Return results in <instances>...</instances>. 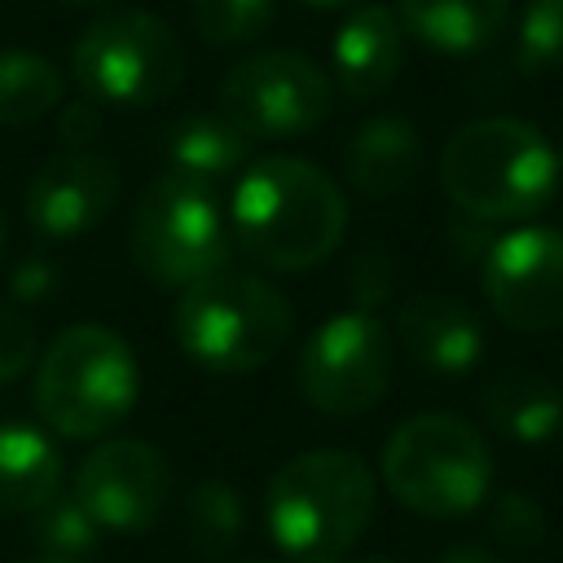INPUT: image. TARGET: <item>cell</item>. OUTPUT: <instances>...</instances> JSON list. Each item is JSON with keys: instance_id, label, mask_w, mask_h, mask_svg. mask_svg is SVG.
Instances as JSON below:
<instances>
[{"instance_id": "1", "label": "cell", "mask_w": 563, "mask_h": 563, "mask_svg": "<svg viewBox=\"0 0 563 563\" xmlns=\"http://www.w3.org/2000/svg\"><path fill=\"white\" fill-rule=\"evenodd\" d=\"M229 224L233 242L255 264L277 273H308L343 242L347 198L339 180L317 163L268 154L238 176Z\"/></svg>"}, {"instance_id": "2", "label": "cell", "mask_w": 563, "mask_h": 563, "mask_svg": "<svg viewBox=\"0 0 563 563\" xmlns=\"http://www.w3.org/2000/svg\"><path fill=\"white\" fill-rule=\"evenodd\" d=\"M374 501V475L356 453L308 449L268 479L264 519L286 563H343L369 528Z\"/></svg>"}, {"instance_id": "3", "label": "cell", "mask_w": 563, "mask_h": 563, "mask_svg": "<svg viewBox=\"0 0 563 563\" xmlns=\"http://www.w3.org/2000/svg\"><path fill=\"white\" fill-rule=\"evenodd\" d=\"M559 176V150L510 114L462 123L440 154V185L471 220H528L545 211Z\"/></svg>"}, {"instance_id": "4", "label": "cell", "mask_w": 563, "mask_h": 563, "mask_svg": "<svg viewBox=\"0 0 563 563\" xmlns=\"http://www.w3.org/2000/svg\"><path fill=\"white\" fill-rule=\"evenodd\" d=\"M290 299L255 277L220 268L180 290L172 308V334L180 352L216 374H246L268 365L290 339Z\"/></svg>"}, {"instance_id": "5", "label": "cell", "mask_w": 563, "mask_h": 563, "mask_svg": "<svg viewBox=\"0 0 563 563\" xmlns=\"http://www.w3.org/2000/svg\"><path fill=\"white\" fill-rule=\"evenodd\" d=\"M141 396L132 347L106 325L62 330L35 365V409L70 440H97L119 427Z\"/></svg>"}, {"instance_id": "6", "label": "cell", "mask_w": 563, "mask_h": 563, "mask_svg": "<svg viewBox=\"0 0 563 563\" xmlns=\"http://www.w3.org/2000/svg\"><path fill=\"white\" fill-rule=\"evenodd\" d=\"M383 479L400 506L431 519H457L488 497L493 453L466 418L413 413L383 444Z\"/></svg>"}, {"instance_id": "7", "label": "cell", "mask_w": 563, "mask_h": 563, "mask_svg": "<svg viewBox=\"0 0 563 563\" xmlns=\"http://www.w3.org/2000/svg\"><path fill=\"white\" fill-rule=\"evenodd\" d=\"M128 251L150 282L180 290L229 268L233 238L216 202V185L176 172L150 180L128 224Z\"/></svg>"}, {"instance_id": "8", "label": "cell", "mask_w": 563, "mask_h": 563, "mask_svg": "<svg viewBox=\"0 0 563 563\" xmlns=\"http://www.w3.org/2000/svg\"><path fill=\"white\" fill-rule=\"evenodd\" d=\"M75 84L88 101L106 106H158L185 79V48L176 31L145 9H119L97 18L70 53Z\"/></svg>"}, {"instance_id": "9", "label": "cell", "mask_w": 563, "mask_h": 563, "mask_svg": "<svg viewBox=\"0 0 563 563\" xmlns=\"http://www.w3.org/2000/svg\"><path fill=\"white\" fill-rule=\"evenodd\" d=\"M396 369V347L387 325L356 308V312H334L325 325H317L299 352V396L330 418H356L374 409Z\"/></svg>"}, {"instance_id": "10", "label": "cell", "mask_w": 563, "mask_h": 563, "mask_svg": "<svg viewBox=\"0 0 563 563\" xmlns=\"http://www.w3.org/2000/svg\"><path fill=\"white\" fill-rule=\"evenodd\" d=\"M330 106H334L330 75L295 48L255 53L238 62L220 84V110L251 141L303 136L330 114Z\"/></svg>"}, {"instance_id": "11", "label": "cell", "mask_w": 563, "mask_h": 563, "mask_svg": "<svg viewBox=\"0 0 563 563\" xmlns=\"http://www.w3.org/2000/svg\"><path fill=\"white\" fill-rule=\"evenodd\" d=\"M484 299L493 317L523 334L563 325V233L550 224H523L488 242Z\"/></svg>"}, {"instance_id": "12", "label": "cell", "mask_w": 563, "mask_h": 563, "mask_svg": "<svg viewBox=\"0 0 563 563\" xmlns=\"http://www.w3.org/2000/svg\"><path fill=\"white\" fill-rule=\"evenodd\" d=\"M172 466L145 440H106L75 471V497L101 532H150L172 501Z\"/></svg>"}, {"instance_id": "13", "label": "cell", "mask_w": 563, "mask_h": 563, "mask_svg": "<svg viewBox=\"0 0 563 563\" xmlns=\"http://www.w3.org/2000/svg\"><path fill=\"white\" fill-rule=\"evenodd\" d=\"M119 202V167L92 150L53 154L26 189V220L44 238H79Z\"/></svg>"}, {"instance_id": "14", "label": "cell", "mask_w": 563, "mask_h": 563, "mask_svg": "<svg viewBox=\"0 0 563 563\" xmlns=\"http://www.w3.org/2000/svg\"><path fill=\"white\" fill-rule=\"evenodd\" d=\"M396 339L431 374H466L484 356V325L453 295H413L396 317Z\"/></svg>"}, {"instance_id": "15", "label": "cell", "mask_w": 563, "mask_h": 563, "mask_svg": "<svg viewBox=\"0 0 563 563\" xmlns=\"http://www.w3.org/2000/svg\"><path fill=\"white\" fill-rule=\"evenodd\" d=\"M405 57V26L387 4H361L334 35V79L352 101L378 97Z\"/></svg>"}, {"instance_id": "16", "label": "cell", "mask_w": 563, "mask_h": 563, "mask_svg": "<svg viewBox=\"0 0 563 563\" xmlns=\"http://www.w3.org/2000/svg\"><path fill=\"white\" fill-rule=\"evenodd\" d=\"M422 167V136L400 114L365 119L343 145V176L365 198H391L413 185Z\"/></svg>"}, {"instance_id": "17", "label": "cell", "mask_w": 563, "mask_h": 563, "mask_svg": "<svg viewBox=\"0 0 563 563\" xmlns=\"http://www.w3.org/2000/svg\"><path fill=\"white\" fill-rule=\"evenodd\" d=\"M479 409L506 440L550 444L563 435V383L541 369H501L479 391Z\"/></svg>"}, {"instance_id": "18", "label": "cell", "mask_w": 563, "mask_h": 563, "mask_svg": "<svg viewBox=\"0 0 563 563\" xmlns=\"http://www.w3.org/2000/svg\"><path fill=\"white\" fill-rule=\"evenodd\" d=\"M396 18L431 53L466 57L506 31L510 0H396Z\"/></svg>"}, {"instance_id": "19", "label": "cell", "mask_w": 563, "mask_h": 563, "mask_svg": "<svg viewBox=\"0 0 563 563\" xmlns=\"http://www.w3.org/2000/svg\"><path fill=\"white\" fill-rule=\"evenodd\" d=\"M62 493V453L22 422H0V515H35Z\"/></svg>"}, {"instance_id": "20", "label": "cell", "mask_w": 563, "mask_h": 563, "mask_svg": "<svg viewBox=\"0 0 563 563\" xmlns=\"http://www.w3.org/2000/svg\"><path fill=\"white\" fill-rule=\"evenodd\" d=\"M246 150H251V136L224 110H194V114L176 119L167 132L172 172L202 180V185L233 176L246 163Z\"/></svg>"}, {"instance_id": "21", "label": "cell", "mask_w": 563, "mask_h": 563, "mask_svg": "<svg viewBox=\"0 0 563 563\" xmlns=\"http://www.w3.org/2000/svg\"><path fill=\"white\" fill-rule=\"evenodd\" d=\"M62 70L31 53V48H4L0 53V123L4 128H26L44 119L62 101Z\"/></svg>"}, {"instance_id": "22", "label": "cell", "mask_w": 563, "mask_h": 563, "mask_svg": "<svg viewBox=\"0 0 563 563\" xmlns=\"http://www.w3.org/2000/svg\"><path fill=\"white\" fill-rule=\"evenodd\" d=\"M185 537L202 559H220L242 537V497L229 479H202L185 493Z\"/></svg>"}, {"instance_id": "23", "label": "cell", "mask_w": 563, "mask_h": 563, "mask_svg": "<svg viewBox=\"0 0 563 563\" xmlns=\"http://www.w3.org/2000/svg\"><path fill=\"white\" fill-rule=\"evenodd\" d=\"M35 541L44 545V554H53V559H88L92 550H97V541H101V528H97V519L79 506V497L75 493H57V497H48L40 510H35Z\"/></svg>"}, {"instance_id": "24", "label": "cell", "mask_w": 563, "mask_h": 563, "mask_svg": "<svg viewBox=\"0 0 563 563\" xmlns=\"http://www.w3.org/2000/svg\"><path fill=\"white\" fill-rule=\"evenodd\" d=\"M189 13L207 44H246L273 26L277 0H189Z\"/></svg>"}, {"instance_id": "25", "label": "cell", "mask_w": 563, "mask_h": 563, "mask_svg": "<svg viewBox=\"0 0 563 563\" xmlns=\"http://www.w3.org/2000/svg\"><path fill=\"white\" fill-rule=\"evenodd\" d=\"M519 66L563 70V0H528L519 22Z\"/></svg>"}, {"instance_id": "26", "label": "cell", "mask_w": 563, "mask_h": 563, "mask_svg": "<svg viewBox=\"0 0 563 563\" xmlns=\"http://www.w3.org/2000/svg\"><path fill=\"white\" fill-rule=\"evenodd\" d=\"M488 528L506 550H537L545 541V510L528 493H501L488 510Z\"/></svg>"}, {"instance_id": "27", "label": "cell", "mask_w": 563, "mask_h": 563, "mask_svg": "<svg viewBox=\"0 0 563 563\" xmlns=\"http://www.w3.org/2000/svg\"><path fill=\"white\" fill-rule=\"evenodd\" d=\"M35 361V325L18 308L0 303V387L22 378L26 365Z\"/></svg>"}, {"instance_id": "28", "label": "cell", "mask_w": 563, "mask_h": 563, "mask_svg": "<svg viewBox=\"0 0 563 563\" xmlns=\"http://www.w3.org/2000/svg\"><path fill=\"white\" fill-rule=\"evenodd\" d=\"M352 295L361 299V308L369 312L387 290H391V260L378 251V246H369V251H361L356 260H352Z\"/></svg>"}, {"instance_id": "29", "label": "cell", "mask_w": 563, "mask_h": 563, "mask_svg": "<svg viewBox=\"0 0 563 563\" xmlns=\"http://www.w3.org/2000/svg\"><path fill=\"white\" fill-rule=\"evenodd\" d=\"M57 136L70 145V150H88L97 136H101V110H97V101H70V106H62V114H57Z\"/></svg>"}, {"instance_id": "30", "label": "cell", "mask_w": 563, "mask_h": 563, "mask_svg": "<svg viewBox=\"0 0 563 563\" xmlns=\"http://www.w3.org/2000/svg\"><path fill=\"white\" fill-rule=\"evenodd\" d=\"M440 563H501V559H497L488 545H475V541H466V545H453V550H449Z\"/></svg>"}, {"instance_id": "31", "label": "cell", "mask_w": 563, "mask_h": 563, "mask_svg": "<svg viewBox=\"0 0 563 563\" xmlns=\"http://www.w3.org/2000/svg\"><path fill=\"white\" fill-rule=\"evenodd\" d=\"M303 4H317V9H347V4H361V0H303Z\"/></svg>"}, {"instance_id": "32", "label": "cell", "mask_w": 563, "mask_h": 563, "mask_svg": "<svg viewBox=\"0 0 563 563\" xmlns=\"http://www.w3.org/2000/svg\"><path fill=\"white\" fill-rule=\"evenodd\" d=\"M62 4H75V9H97V4H110V0H62Z\"/></svg>"}, {"instance_id": "33", "label": "cell", "mask_w": 563, "mask_h": 563, "mask_svg": "<svg viewBox=\"0 0 563 563\" xmlns=\"http://www.w3.org/2000/svg\"><path fill=\"white\" fill-rule=\"evenodd\" d=\"M31 563H79V559H53V554H40V559H31Z\"/></svg>"}, {"instance_id": "34", "label": "cell", "mask_w": 563, "mask_h": 563, "mask_svg": "<svg viewBox=\"0 0 563 563\" xmlns=\"http://www.w3.org/2000/svg\"><path fill=\"white\" fill-rule=\"evenodd\" d=\"M356 563H391V559H356Z\"/></svg>"}, {"instance_id": "35", "label": "cell", "mask_w": 563, "mask_h": 563, "mask_svg": "<svg viewBox=\"0 0 563 563\" xmlns=\"http://www.w3.org/2000/svg\"><path fill=\"white\" fill-rule=\"evenodd\" d=\"M0 246H4V216H0Z\"/></svg>"}, {"instance_id": "36", "label": "cell", "mask_w": 563, "mask_h": 563, "mask_svg": "<svg viewBox=\"0 0 563 563\" xmlns=\"http://www.w3.org/2000/svg\"><path fill=\"white\" fill-rule=\"evenodd\" d=\"M246 563H268V559H246Z\"/></svg>"}, {"instance_id": "37", "label": "cell", "mask_w": 563, "mask_h": 563, "mask_svg": "<svg viewBox=\"0 0 563 563\" xmlns=\"http://www.w3.org/2000/svg\"><path fill=\"white\" fill-rule=\"evenodd\" d=\"M559 167H563V154H559Z\"/></svg>"}]
</instances>
